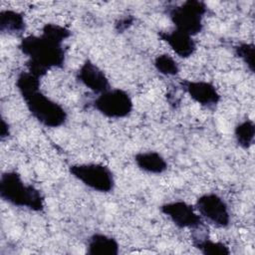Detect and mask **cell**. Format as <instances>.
<instances>
[{
  "mask_svg": "<svg viewBox=\"0 0 255 255\" xmlns=\"http://www.w3.org/2000/svg\"><path fill=\"white\" fill-rule=\"evenodd\" d=\"M72 36L65 26L47 23L40 35H28L21 39L18 48L27 57L29 73L42 79L52 69H62L66 62L64 42Z\"/></svg>",
  "mask_w": 255,
  "mask_h": 255,
  "instance_id": "1",
  "label": "cell"
},
{
  "mask_svg": "<svg viewBox=\"0 0 255 255\" xmlns=\"http://www.w3.org/2000/svg\"><path fill=\"white\" fill-rule=\"evenodd\" d=\"M40 80L28 71H22L17 75L15 86L28 112L39 124L50 128H60L68 121V113L41 91Z\"/></svg>",
  "mask_w": 255,
  "mask_h": 255,
  "instance_id": "2",
  "label": "cell"
},
{
  "mask_svg": "<svg viewBox=\"0 0 255 255\" xmlns=\"http://www.w3.org/2000/svg\"><path fill=\"white\" fill-rule=\"evenodd\" d=\"M0 197L7 203L34 212H43L45 198L42 192L32 184L23 181L14 170L5 171L0 178Z\"/></svg>",
  "mask_w": 255,
  "mask_h": 255,
  "instance_id": "3",
  "label": "cell"
},
{
  "mask_svg": "<svg viewBox=\"0 0 255 255\" xmlns=\"http://www.w3.org/2000/svg\"><path fill=\"white\" fill-rule=\"evenodd\" d=\"M207 6L199 0H186L178 5L168 7L166 14L175 29L196 36L203 30V19Z\"/></svg>",
  "mask_w": 255,
  "mask_h": 255,
  "instance_id": "4",
  "label": "cell"
},
{
  "mask_svg": "<svg viewBox=\"0 0 255 255\" xmlns=\"http://www.w3.org/2000/svg\"><path fill=\"white\" fill-rule=\"evenodd\" d=\"M70 174L90 189L110 193L114 190L116 181L111 168L103 163H76L68 167Z\"/></svg>",
  "mask_w": 255,
  "mask_h": 255,
  "instance_id": "5",
  "label": "cell"
},
{
  "mask_svg": "<svg viewBox=\"0 0 255 255\" xmlns=\"http://www.w3.org/2000/svg\"><path fill=\"white\" fill-rule=\"evenodd\" d=\"M91 106L108 119H125L133 110V102L128 92L122 89H110L92 102Z\"/></svg>",
  "mask_w": 255,
  "mask_h": 255,
  "instance_id": "6",
  "label": "cell"
},
{
  "mask_svg": "<svg viewBox=\"0 0 255 255\" xmlns=\"http://www.w3.org/2000/svg\"><path fill=\"white\" fill-rule=\"evenodd\" d=\"M194 208L202 218L218 228H226L230 225L229 207L226 201L214 192L200 195L194 203Z\"/></svg>",
  "mask_w": 255,
  "mask_h": 255,
  "instance_id": "7",
  "label": "cell"
},
{
  "mask_svg": "<svg viewBox=\"0 0 255 255\" xmlns=\"http://www.w3.org/2000/svg\"><path fill=\"white\" fill-rule=\"evenodd\" d=\"M160 212L165 215L179 229H199L204 225L202 217L197 213L193 205L175 200L163 203L159 206Z\"/></svg>",
  "mask_w": 255,
  "mask_h": 255,
  "instance_id": "8",
  "label": "cell"
},
{
  "mask_svg": "<svg viewBox=\"0 0 255 255\" xmlns=\"http://www.w3.org/2000/svg\"><path fill=\"white\" fill-rule=\"evenodd\" d=\"M179 88L198 105L213 110L221 101V96L216 87L207 81L180 80Z\"/></svg>",
  "mask_w": 255,
  "mask_h": 255,
  "instance_id": "9",
  "label": "cell"
},
{
  "mask_svg": "<svg viewBox=\"0 0 255 255\" xmlns=\"http://www.w3.org/2000/svg\"><path fill=\"white\" fill-rule=\"evenodd\" d=\"M76 79L95 94H102L111 89L106 73L92 60L86 59L76 74Z\"/></svg>",
  "mask_w": 255,
  "mask_h": 255,
  "instance_id": "10",
  "label": "cell"
},
{
  "mask_svg": "<svg viewBox=\"0 0 255 255\" xmlns=\"http://www.w3.org/2000/svg\"><path fill=\"white\" fill-rule=\"evenodd\" d=\"M158 38L180 58L188 59L196 52V42L187 33L173 29L171 31H158Z\"/></svg>",
  "mask_w": 255,
  "mask_h": 255,
  "instance_id": "11",
  "label": "cell"
},
{
  "mask_svg": "<svg viewBox=\"0 0 255 255\" xmlns=\"http://www.w3.org/2000/svg\"><path fill=\"white\" fill-rule=\"evenodd\" d=\"M86 252L88 255H118L120 244L115 237L97 232L87 239Z\"/></svg>",
  "mask_w": 255,
  "mask_h": 255,
  "instance_id": "12",
  "label": "cell"
},
{
  "mask_svg": "<svg viewBox=\"0 0 255 255\" xmlns=\"http://www.w3.org/2000/svg\"><path fill=\"white\" fill-rule=\"evenodd\" d=\"M133 160L138 169L148 174H161L168 166L165 158L154 150L139 151L134 154Z\"/></svg>",
  "mask_w": 255,
  "mask_h": 255,
  "instance_id": "13",
  "label": "cell"
},
{
  "mask_svg": "<svg viewBox=\"0 0 255 255\" xmlns=\"http://www.w3.org/2000/svg\"><path fill=\"white\" fill-rule=\"evenodd\" d=\"M26 30V21L23 13L3 9L0 11V32L6 35L21 36Z\"/></svg>",
  "mask_w": 255,
  "mask_h": 255,
  "instance_id": "14",
  "label": "cell"
},
{
  "mask_svg": "<svg viewBox=\"0 0 255 255\" xmlns=\"http://www.w3.org/2000/svg\"><path fill=\"white\" fill-rule=\"evenodd\" d=\"M192 244L200 253L204 255H229V247L221 242L214 241L206 235L199 234L192 236Z\"/></svg>",
  "mask_w": 255,
  "mask_h": 255,
  "instance_id": "15",
  "label": "cell"
},
{
  "mask_svg": "<svg viewBox=\"0 0 255 255\" xmlns=\"http://www.w3.org/2000/svg\"><path fill=\"white\" fill-rule=\"evenodd\" d=\"M236 143L243 149H249L255 139V124L252 120H244L234 128Z\"/></svg>",
  "mask_w": 255,
  "mask_h": 255,
  "instance_id": "16",
  "label": "cell"
},
{
  "mask_svg": "<svg viewBox=\"0 0 255 255\" xmlns=\"http://www.w3.org/2000/svg\"><path fill=\"white\" fill-rule=\"evenodd\" d=\"M154 69L163 76L173 77L176 76L179 71V65L176 60L168 54H159L153 60Z\"/></svg>",
  "mask_w": 255,
  "mask_h": 255,
  "instance_id": "17",
  "label": "cell"
},
{
  "mask_svg": "<svg viewBox=\"0 0 255 255\" xmlns=\"http://www.w3.org/2000/svg\"><path fill=\"white\" fill-rule=\"evenodd\" d=\"M234 55L239 58L243 64L247 67V69L254 74L255 72V46L253 43L247 42H239L238 44L233 46Z\"/></svg>",
  "mask_w": 255,
  "mask_h": 255,
  "instance_id": "18",
  "label": "cell"
},
{
  "mask_svg": "<svg viewBox=\"0 0 255 255\" xmlns=\"http://www.w3.org/2000/svg\"><path fill=\"white\" fill-rule=\"evenodd\" d=\"M133 22H134L133 16H131V15L125 16V17L119 19L118 21H116L115 30L118 33H124L126 30H128V28H130L133 25Z\"/></svg>",
  "mask_w": 255,
  "mask_h": 255,
  "instance_id": "19",
  "label": "cell"
},
{
  "mask_svg": "<svg viewBox=\"0 0 255 255\" xmlns=\"http://www.w3.org/2000/svg\"><path fill=\"white\" fill-rule=\"evenodd\" d=\"M10 135V127L9 124L5 121V119L1 120V129H0V136L1 139H5L7 137H9Z\"/></svg>",
  "mask_w": 255,
  "mask_h": 255,
  "instance_id": "20",
  "label": "cell"
}]
</instances>
